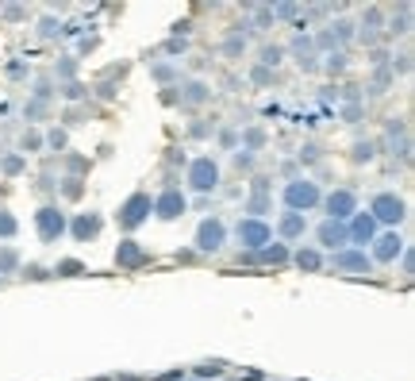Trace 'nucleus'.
I'll return each mask as SVG.
<instances>
[{
  "label": "nucleus",
  "instance_id": "obj_1",
  "mask_svg": "<svg viewBox=\"0 0 415 381\" xmlns=\"http://www.w3.org/2000/svg\"><path fill=\"white\" fill-rule=\"evenodd\" d=\"M323 200V189L320 181H312V177H296V181L284 185V212H312V208H320Z\"/></svg>",
  "mask_w": 415,
  "mask_h": 381
},
{
  "label": "nucleus",
  "instance_id": "obj_2",
  "mask_svg": "<svg viewBox=\"0 0 415 381\" xmlns=\"http://www.w3.org/2000/svg\"><path fill=\"white\" fill-rule=\"evenodd\" d=\"M369 216L377 220V228L385 224V228H400L404 220H408V205H404V197H396V193H377V197L369 200Z\"/></svg>",
  "mask_w": 415,
  "mask_h": 381
},
{
  "label": "nucleus",
  "instance_id": "obj_3",
  "mask_svg": "<svg viewBox=\"0 0 415 381\" xmlns=\"http://www.w3.org/2000/svg\"><path fill=\"white\" fill-rule=\"evenodd\" d=\"M235 239L242 243L246 254H262V250L273 243V228L265 220H250V216H242L239 228H235Z\"/></svg>",
  "mask_w": 415,
  "mask_h": 381
},
{
  "label": "nucleus",
  "instance_id": "obj_4",
  "mask_svg": "<svg viewBox=\"0 0 415 381\" xmlns=\"http://www.w3.org/2000/svg\"><path fill=\"white\" fill-rule=\"evenodd\" d=\"M189 189L192 193H216L219 189V162L211 154H200V158L189 162Z\"/></svg>",
  "mask_w": 415,
  "mask_h": 381
},
{
  "label": "nucleus",
  "instance_id": "obj_5",
  "mask_svg": "<svg viewBox=\"0 0 415 381\" xmlns=\"http://www.w3.org/2000/svg\"><path fill=\"white\" fill-rule=\"evenodd\" d=\"M35 231H39V239H43V243H58L62 235L70 231L66 212H62L58 205H43V208L35 212Z\"/></svg>",
  "mask_w": 415,
  "mask_h": 381
},
{
  "label": "nucleus",
  "instance_id": "obj_6",
  "mask_svg": "<svg viewBox=\"0 0 415 381\" xmlns=\"http://www.w3.org/2000/svg\"><path fill=\"white\" fill-rule=\"evenodd\" d=\"M197 254H219L223 250V243H227V224L219 220V216H208V220H200V228H197Z\"/></svg>",
  "mask_w": 415,
  "mask_h": 381
},
{
  "label": "nucleus",
  "instance_id": "obj_7",
  "mask_svg": "<svg viewBox=\"0 0 415 381\" xmlns=\"http://www.w3.org/2000/svg\"><path fill=\"white\" fill-rule=\"evenodd\" d=\"M369 247H373V254H369V258H373V266H377V262H381V266H393L396 258H400L404 250H408V243H404V235H400V231H381L377 239L369 243Z\"/></svg>",
  "mask_w": 415,
  "mask_h": 381
},
{
  "label": "nucleus",
  "instance_id": "obj_8",
  "mask_svg": "<svg viewBox=\"0 0 415 381\" xmlns=\"http://www.w3.org/2000/svg\"><path fill=\"white\" fill-rule=\"evenodd\" d=\"M150 212H154V197H150V193H135V197H127L124 208H119V228H124V231H135Z\"/></svg>",
  "mask_w": 415,
  "mask_h": 381
},
{
  "label": "nucleus",
  "instance_id": "obj_9",
  "mask_svg": "<svg viewBox=\"0 0 415 381\" xmlns=\"http://www.w3.org/2000/svg\"><path fill=\"white\" fill-rule=\"evenodd\" d=\"M323 208H327V220H338V224H346L350 216L357 212V197H354V189H335V193H323V200H320Z\"/></svg>",
  "mask_w": 415,
  "mask_h": 381
},
{
  "label": "nucleus",
  "instance_id": "obj_10",
  "mask_svg": "<svg viewBox=\"0 0 415 381\" xmlns=\"http://www.w3.org/2000/svg\"><path fill=\"white\" fill-rule=\"evenodd\" d=\"M346 235H350V247H357V250H365L373 239L381 235V228H377V220H373L369 212H354L346 220Z\"/></svg>",
  "mask_w": 415,
  "mask_h": 381
},
{
  "label": "nucleus",
  "instance_id": "obj_11",
  "mask_svg": "<svg viewBox=\"0 0 415 381\" xmlns=\"http://www.w3.org/2000/svg\"><path fill=\"white\" fill-rule=\"evenodd\" d=\"M185 208H189V200H185V193L177 185H169V189H162L154 197V216L158 220H177V216H185Z\"/></svg>",
  "mask_w": 415,
  "mask_h": 381
},
{
  "label": "nucleus",
  "instance_id": "obj_12",
  "mask_svg": "<svg viewBox=\"0 0 415 381\" xmlns=\"http://www.w3.org/2000/svg\"><path fill=\"white\" fill-rule=\"evenodd\" d=\"M315 247H320V250H331V254H338L343 247H350L346 224H338V220H323L320 228H315Z\"/></svg>",
  "mask_w": 415,
  "mask_h": 381
},
{
  "label": "nucleus",
  "instance_id": "obj_13",
  "mask_svg": "<svg viewBox=\"0 0 415 381\" xmlns=\"http://www.w3.org/2000/svg\"><path fill=\"white\" fill-rule=\"evenodd\" d=\"M331 266L338 273H373V258L357 247H343L338 254H331Z\"/></svg>",
  "mask_w": 415,
  "mask_h": 381
},
{
  "label": "nucleus",
  "instance_id": "obj_14",
  "mask_svg": "<svg viewBox=\"0 0 415 381\" xmlns=\"http://www.w3.org/2000/svg\"><path fill=\"white\" fill-rule=\"evenodd\" d=\"M289 51H292V58H296V66L304 70V74H315V70H320V51H315L312 35H296Z\"/></svg>",
  "mask_w": 415,
  "mask_h": 381
},
{
  "label": "nucleus",
  "instance_id": "obj_15",
  "mask_svg": "<svg viewBox=\"0 0 415 381\" xmlns=\"http://www.w3.org/2000/svg\"><path fill=\"white\" fill-rule=\"evenodd\" d=\"M304 231H308V216L281 212V220H277V235L284 239V247H289V243H296V239H304Z\"/></svg>",
  "mask_w": 415,
  "mask_h": 381
},
{
  "label": "nucleus",
  "instance_id": "obj_16",
  "mask_svg": "<svg viewBox=\"0 0 415 381\" xmlns=\"http://www.w3.org/2000/svg\"><path fill=\"white\" fill-rule=\"evenodd\" d=\"M323 262H327V258H323L320 247H300L296 254H292V266H296V270H304V273H320Z\"/></svg>",
  "mask_w": 415,
  "mask_h": 381
},
{
  "label": "nucleus",
  "instance_id": "obj_17",
  "mask_svg": "<svg viewBox=\"0 0 415 381\" xmlns=\"http://www.w3.org/2000/svg\"><path fill=\"white\" fill-rule=\"evenodd\" d=\"M100 228H104V220H100L96 212H81L77 220L70 224L73 239H96V235H100Z\"/></svg>",
  "mask_w": 415,
  "mask_h": 381
},
{
  "label": "nucleus",
  "instance_id": "obj_18",
  "mask_svg": "<svg viewBox=\"0 0 415 381\" xmlns=\"http://www.w3.org/2000/svg\"><path fill=\"white\" fill-rule=\"evenodd\" d=\"M208 96H211V89L204 85V81H189V85L181 89V104H185V108H197V104H204Z\"/></svg>",
  "mask_w": 415,
  "mask_h": 381
},
{
  "label": "nucleus",
  "instance_id": "obj_19",
  "mask_svg": "<svg viewBox=\"0 0 415 381\" xmlns=\"http://www.w3.org/2000/svg\"><path fill=\"white\" fill-rule=\"evenodd\" d=\"M254 262H273V266H284V262H292V250L284 247V243H270V247H265L262 254H254Z\"/></svg>",
  "mask_w": 415,
  "mask_h": 381
},
{
  "label": "nucleus",
  "instance_id": "obj_20",
  "mask_svg": "<svg viewBox=\"0 0 415 381\" xmlns=\"http://www.w3.org/2000/svg\"><path fill=\"white\" fill-rule=\"evenodd\" d=\"M143 247H138V243L135 239H124V243H119V250H116V262L119 266H138V262H143Z\"/></svg>",
  "mask_w": 415,
  "mask_h": 381
},
{
  "label": "nucleus",
  "instance_id": "obj_21",
  "mask_svg": "<svg viewBox=\"0 0 415 381\" xmlns=\"http://www.w3.org/2000/svg\"><path fill=\"white\" fill-rule=\"evenodd\" d=\"M258 62H262L265 70H277L284 62V46H277V43H265L262 51H258Z\"/></svg>",
  "mask_w": 415,
  "mask_h": 381
},
{
  "label": "nucleus",
  "instance_id": "obj_22",
  "mask_svg": "<svg viewBox=\"0 0 415 381\" xmlns=\"http://www.w3.org/2000/svg\"><path fill=\"white\" fill-rule=\"evenodd\" d=\"M327 35H331V43H335V46H346L350 39L357 35V31H354V23H350V20H338V23H331Z\"/></svg>",
  "mask_w": 415,
  "mask_h": 381
},
{
  "label": "nucleus",
  "instance_id": "obj_23",
  "mask_svg": "<svg viewBox=\"0 0 415 381\" xmlns=\"http://www.w3.org/2000/svg\"><path fill=\"white\" fill-rule=\"evenodd\" d=\"M15 270H20V250L4 243L0 247V273H15Z\"/></svg>",
  "mask_w": 415,
  "mask_h": 381
},
{
  "label": "nucleus",
  "instance_id": "obj_24",
  "mask_svg": "<svg viewBox=\"0 0 415 381\" xmlns=\"http://www.w3.org/2000/svg\"><path fill=\"white\" fill-rule=\"evenodd\" d=\"M273 208V197H250L246 200V212H250V220H262L265 212Z\"/></svg>",
  "mask_w": 415,
  "mask_h": 381
},
{
  "label": "nucleus",
  "instance_id": "obj_25",
  "mask_svg": "<svg viewBox=\"0 0 415 381\" xmlns=\"http://www.w3.org/2000/svg\"><path fill=\"white\" fill-rule=\"evenodd\" d=\"M15 231H20V220L8 208H0V239H15Z\"/></svg>",
  "mask_w": 415,
  "mask_h": 381
},
{
  "label": "nucleus",
  "instance_id": "obj_26",
  "mask_svg": "<svg viewBox=\"0 0 415 381\" xmlns=\"http://www.w3.org/2000/svg\"><path fill=\"white\" fill-rule=\"evenodd\" d=\"M242 143H246L250 154L262 150V147H265V131H262V127H250V131H242Z\"/></svg>",
  "mask_w": 415,
  "mask_h": 381
},
{
  "label": "nucleus",
  "instance_id": "obj_27",
  "mask_svg": "<svg viewBox=\"0 0 415 381\" xmlns=\"http://www.w3.org/2000/svg\"><path fill=\"white\" fill-rule=\"evenodd\" d=\"M150 77L154 81H173V77H181V70H177L173 62H158V66L150 70Z\"/></svg>",
  "mask_w": 415,
  "mask_h": 381
},
{
  "label": "nucleus",
  "instance_id": "obj_28",
  "mask_svg": "<svg viewBox=\"0 0 415 381\" xmlns=\"http://www.w3.org/2000/svg\"><path fill=\"white\" fill-rule=\"evenodd\" d=\"M320 66L327 70V74H343V70H346V54L343 51H331L327 62H320Z\"/></svg>",
  "mask_w": 415,
  "mask_h": 381
},
{
  "label": "nucleus",
  "instance_id": "obj_29",
  "mask_svg": "<svg viewBox=\"0 0 415 381\" xmlns=\"http://www.w3.org/2000/svg\"><path fill=\"white\" fill-rule=\"evenodd\" d=\"M388 31H396V35H408V31H411V8L408 4L400 8V20L388 23Z\"/></svg>",
  "mask_w": 415,
  "mask_h": 381
},
{
  "label": "nucleus",
  "instance_id": "obj_30",
  "mask_svg": "<svg viewBox=\"0 0 415 381\" xmlns=\"http://www.w3.org/2000/svg\"><path fill=\"white\" fill-rule=\"evenodd\" d=\"M377 158V143H357L354 147V162H373Z\"/></svg>",
  "mask_w": 415,
  "mask_h": 381
},
{
  "label": "nucleus",
  "instance_id": "obj_31",
  "mask_svg": "<svg viewBox=\"0 0 415 381\" xmlns=\"http://www.w3.org/2000/svg\"><path fill=\"white\" fill-rule=\"evenodd\" d=\"M46 147L62 150V147H66V131H58V127H54V131H46Z\"/></svg>",
  "mask_w": 415,
  "mask_h": 381
},
{
  "label": "nucleus",
  "instance_id": "obj_32",
  "mask_svg": "<svg viewBox=\"0 0 415 381\" xmlns=\"http://www.w3.org/2000/svg\"><path fill=\"white\" fill-rule=\"evenodd\" d=\"M20 147H23V154H35L39 147H43V139H39V135L31 131V135H23V139H20Z\"/></svg>",
  "mask_w": 415,
  "mask_h": 381
},
{
  "label": "nucleus",
  "instance_id": "obj_33",
  "mask_svg": "<svg viewBox=\"0 0 415 381\" xmlns=\"http://www.w3.org/2000/svg\"><path fill=\"white\" fill-rule=\"evenodd\" d=\"M250 81H254V85H270L273 74H270L265 66H254V70H250Z\"/></svg>",
  "mask_w": 415,
  "mask_h": 381
},
{
  "label": "nucleus",
  "instance_id": "obj_34",
  "mask_svg": "<svg viewBox=\"0 0 415 381\" xmlns=\"http://www.w3.org/2000/svg\"><path fill=\"white\" fill-rule=\"evenodd\" d=\"M208 374H211V377H219V374H223V366H219V362H204V366L197 370V381H204Z\"/></svg>",
  "mask_w": 415,
  "mask_h": 381
},
{
  "label": "nucleus",
  "instance_id": "obj_35",
  "mask_svg": "<svg viewBox=\"0 0 415 381\" xmlns=\"http://www.w3.org/2000/svg\"><path fill=\"white\" fill-rule=\"evenodd\" d=\"M270 12H273V20H277V15H281V20H292L300 8H296V4H277V8H270Z\"/></svg>",
  "mask_w": 415,
  "mask_h": 381
},
{
  "label": "nucleus",
  "instance_id": "obj_36",
  "mask_svg": "<svg viewBox=\"0 0 415 381\" xmlns=\"http://www.w3.org/2000/svg\"><path fill=\"white\" fill-rule=\"evenodd\" d=\"M411 70V54H400V58H393V77L396 74H408Z\"/></svg>",
  "mask_w": 415,
  "mask_h": 381
},
{
  "label": "nucleus",
  "instance_id": "obj_37",
  "mask_svg": "<svg viewBox=\"0 0 415 381\" xmlns=\"http://www.w3.org/2000/svg\"><path fill=\"white\" fill-rule=\"evenodd\" d=\"M254 23H258V27H270L273 12H270V8H254Z\"/></svg>",
  "mask_w": 415,
  "mask_h": 381
},
{
  "label": "nucleus",
  "instance_id": "obj_38",
  "mask_svg": "<svg viewBox=\"0 0 415 381\" xmlns=\"http://www.w3.org/2000/svg\"><path fill=\"white\" fill-rule=\"evenodd\" d=\"M23 169V158L20 154H12V158H4V174H20Z\"/></svg>",
  "mask_w": 415,
  "mask_h": 381
},
{
  "label": "nucleus",
  "instance_id": "obj_39",
  "mask_svg": "<svg viewBox=\"0 0 415 381\" xmlns=\"http://www.w3.org/2000/svg\"><path fill=\"white\" fill-rule=\"evenodd\" d=\"M39 35H43V39H54V35H58V23H54V20H43V27H39Z\"/></svg>",
  "mask_w": 415,
  "mask_h": 381
},
{
  "label": "nucleus",
  "instance_id": "obj_40",
  "mask_svg": "<svg viewBox=\"0 0 415 381\" xmlns=\"http://www.w3.org/2000/svg\"><path fill=\"white\" fill-rule=\"evenodd\" d=\"M400 270H404V273L415 270V254H411V250H404V254H400Z\"/></svg>",
  "mask_w": 415,
  "mask_h": 381
},
{
  "label": "nucleus",
  "instance_id": "obj_41",
  "mask_svg": "<svg viewBox=\"0 0 415 381\" xmlns=\"http://www.w3.org/2000/svg\"><path fill=\"white\" fill-rule=\"evenodd\" d=\"M300 162H320V147H304L300 150Z\"/></svg>",
  "mask_w": 415,
  "mask_h": 381
},
{
  "label": "nucleus",
  "instance_id": "obj_42",
  "mask_svg": "<svg viewBox=\"0 0 415 381\" xmlns=\"http://www.w3.org/2000/svg\"><path fill=\"white\" fill-rule=\"evenodd\" d=\"M62 189H66V197H81V185H77V177H70V181L62 185Z\"/></svg>",
  "mask_w": 415,
  "mask_h": 381
},
{
  "label": "nucleus",
  "instance_id": "obj_43",
  "mask_svg": "<svg viewBox=\"0 0 415 381\" xmlns=\"http://www.w3.org/2000/svg\"><path fill=\"white\" fill-rule=\"evenodd\" d=\"M235 166H239V169H250V166H254V158H250V154H235Z\"/></svg>",
  "mask_w": 415,
  "mask_h": 381
},
{
  "label": "nucleus",
  "instance_id": "obj_44",
  "mask_svg": "<svg viewBox=\"0 0 415 381\" xmlns=\"http://www.w3.org/2000/svg\"><path fill=\"white\" fill-rule=\"evenodd\" d=\"M343 116L350 120V124H354V120H357V116H362V104H350V108L343 112Z\"/></svg>",
  "mask_w": 415,
  "mask_h": 381
},
{
  "label": "nucleus",
  "instance_id": "obj_45",
  "mask_svg": "<svg viewBox=\"0 0 415 381\" xmlns=\"http://www.w3.org/2000/svg\"><path fill=\"white\" fill-rule=\"evenodd\" d=\"M219 143H223V147H235V143H239V135H235V131H223V135H219Z\"/></svg>",
  "mask_w": 415,
  "mask_h": 381
},
{
  "label": "nucleus",
  "instance_id": "obj_46",
  "mask_svg": "<svg viewBox=\"0 0 415 381\" xmlns=\"http://www.w3.org/2000/svg\"><path fill=\"white\" fill-rule=\"evenodd\" d=\"M73 70H77L73 62H62V66H58V74H62V77H73Z\"/></svg>",
  "mask_w": 415,
  "mask_h": 381
},
{
  "label": "nucleus",
  "instance_id": "obj_47",
  "mask_svg": "<svg viewBox=\"0 0 415 381\" xmlns=\"http://www.w3.org/2000/svg\"><path fill=\"white\" fill-rule=\"evenodd\" d=\"M185 381H197V377H185Z\"/></svg>",
  "mask_w": 415,
  "mask_h": 381
}]
</instances>
